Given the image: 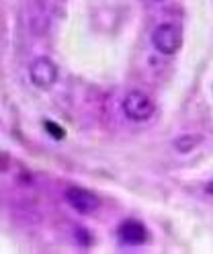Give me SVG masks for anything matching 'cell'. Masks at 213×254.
<instances>
[{
  "label": "cell",
  "instance_id": "cell-1",
  "mask_svg": "<svg viewBox=\"0 0 213 254\" xmlns=\"http://www.w3.org/2000/svg\"><path fill=\"white\" fill-rule=\"evenodd\" d=\"M152 43L162 56H172L183 45V31L174 23H162L152 33Z\"/></svg>",
  "mask_w": 213,
  "mask_h": 254
},
{
  "label": "cell",
  "instance_id": "cell-2",
  "mask_svg": "<svg viewBox=\"0 0 213 254\" xmlns=\"http://www.w3.org/2000/svg\"><path fill=\"white\" fill-rule=\"evenodd\" d=\"M154 101L142 90H129L123 99V113L131 121H147L154 115Z\"/></svg>",
  "mask_w": 213,
  "mask_h": 254
},
{
  "label": "cell",
  "instance_id": "cell-3",
  "mask_svg": "<svg viewBox=\"0 0 213 254\" xmlns=\"http://www.w3.org/2000/svg\"><path fill=\"white\" fill-rule=\"evenodd\" d=\"M29 78L37 88H52L58 82V66L49 58H37L29 66Z\"/></svg>",
  "mask_w": 213,
  "mask_h": 254
},
{
  "label": "cell",
  "instance_id": "cell-4",
  "mask_svg": "<svg viewBox=\"0 0 213 254\" xmlns=\"http://www.w3.org/2000/svg\"><path fill=\"white\" fill-rule=\"evenodd\" d=\"M66 201L70 203V207H74L78 213H84V215H90L101 207V199H98L94 193H90V190L82 189V187H68L66 189Z\"/></svg>",
  "mask_w": 213,
  "mask_h": 254
},
{
  "label": "cell",
  "instance_id": "cell-5",
  "mask_svg": "<svg viewBox=\"0 0 213 254\" xmlns=\"http://www.w3.org/2000/svg\"><path fill=\"white\" fill-rule=\"evenodd\" d=\"M119 240L127 246H140L147 240V232L142 221L138 219H125L119 226Z\"/></svg>",
  "mask_w": 213,
  "mask_h": 254
},
{
  "label": "cell",
  "instance_id": "cell-6",
  "mask_svg": "<svg viewBox=\"0 0 213 254\" xmlns=\"http://www.w3.org/2000/svg\"><path fill=\"white\" fill-rule=\"evenodd\" d=\"M199 144H201V135H197V133H183V135H178V137L172 141L174 150L180 152V154L193 152Z\"/></svg>",
  "mask_w": 213,
  "mask_h": 254
},
{
  "label": "cell",
  "instance_id": "cell-7",
  "mask_svg": "<svg viewBox=\"0 0 213 254\" xmlns=\"http://www.w3.org/2000/svg\"><path fill=\"white\" fill-rule=\"evenodd\" d=\"M45 129H47L49 133H52V137H56V139H62V137L66 135V131L62 129L60 125H56L54 121H45Z\"/></svg>",
  "mask_w": 213,
  "mask_h": 254
}]
</instances>
